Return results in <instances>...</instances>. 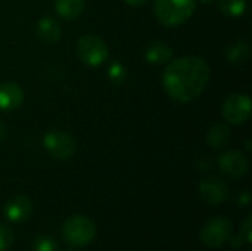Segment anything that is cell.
<instances>
[{"instance_id":"6da1fadb","label":"cell","mask_w":252,"mask_h":251,"mask_svg":"<svg viewBox=\"0 0 252 251\" xmlns=\"http://www.w3.org/2000/svg\"><path fill=\"white\" fill-rule=\"evenodd\" d=\"M211 70L201 56H183L173 59L162 77V84L168 96L180 104L195 101L205 90Z\"/></svg>"},{"instance_id":"7a4b0ae2","label":"cell","mask_w":252,"mask_h":251,"mask_svg":"<svg viewBox=\"0 0 252 251\" xmlns=\"http://www.w3.org/2000/svg\"><path fill=\"white\" fill-rule=\"evenodd\" d=\"M195 9L196 0H154V13L167 27H177L186 22Z\"/></svg>"},{"instance_id":"3957f363","label":"cell","mask_w":252,"mask_h":251,"mask_svg":"<svg viewBox=\"0 0 252 251\" xmlns=\"http://www.w3.org/2000/svg\"><path fill=\"white\" fill-rule=\"evenodd\" d=\"M62 234L65 241L72 247H84L90 244L96 235V226L94 223L81 215L71 216L65 220Z\"/></svg>"},{"instance_id":"277c9868","label":"cell","mask_w":252,"mask_h":251,"mask_svg":"<svg viewBox=\"0 0 252 251\" xmlns=\"http://www.w3.org/2000/svg\"><path fill=\"white\" fill-rule=\"evenodd\" d=\"M75 53L83 64L89 67H99L108 59L109 49L108 44L100 37L93 34H86L77 40Z\"/></svg>"},{"instance_id":"5b68a950","label":"cell","mask_w":252,"mask_h":251,"mask_svg":"<svg viewBox=\"0 0 252 251\" xmlns=\"http://www.w3.org/2000/svg\"><path fill=\"white\" fill-rule=\"evenodd\" d=\"M43 145L46 151L56 160H68L77 149L75 139L59 129H50L43 136Z\"/></svg>"},{"instance_id":"8992f818","label":"cell","mask_w":252,"mask_h":251,"mask_svg":"<svg viewBox=\"0 0 252 251\" xmlns=\"http://www.w3.org/2000/svg\"><path fill=\"white\" fill-rule=\"evenodd\" d=\"M221 112L229 124H244L252 112L251 98L247 93H233L224 101Z\"/></svg>"},{"instance_id":"52a82bcc","label":"cell","mask_w":252,"mask_h":251,"mask_svg":"<svg viewBox=\"0 0 252 251\" xmlns=\"http://www.w3.org/2000/svg\"><path fill=\"white\" fill-rule=\"evenodd\" d=\"M232 235V223L227 217L217 216L210 219L201 231L202 243L210 249L221 247Z\"/></svg>"},{"instance_id":"ba28073f","label":"cell","mask_w":252,"mask_h":251,"mask_svg":"<svg viewBox=\"0 0 252 251\" xmlns=\"http://www.w3.org/2000/svg\"><path fill=\"white\" fill-rule=\"evenodd\" d=\"M219 167L223 173L232 176V178H241L248 173L250 170V161L248 158L236 149L224 151L219 157Z\"/></svg>"},{"instance_id":"9c48e42d","label":"cell","mask_w":252,"mask_h":251,"mask_svg":"<svg viewBox=\"0 0 252 251\" xmlns=\"http://www.w3.org/2000/svg\"><path fill=\"white\" fill-rule=\"evenodd\" d=\"M199 194L207 204H221L229 197V186L223 179L210 176L201 182Z\"/></svg>"},{"instance_id":"30bf717a","label":"cell","mask_w":252,"mask_h":251,"mask_svg":"<svg viewBox=\"0 0 252 251\" xmlns=\"http://www.w3.org/2000/svg\"><path fill=\"white\" fill-rule=\"evenodd\" d=\"M31 210V201L25 195H15L4 204V216L13 223L24 222L27 217H30Z\"/></svg>"},{"instance_id":"8fae6325","label":"cell","mask_w":252,"mask_h":251,"mask_svg":"<svg viewBox=\"0 0 252 251\" xmlns=\"http://www.w3.org/2000/svg\"><path fill=\"white\" fill-rule=\"evenodd\" d=\"M24 102V90L12 81L0 83V111H13Z\"/></svg>"},{"instance_id":"7c38bea8","label":"cell","mask_w":252,"mask_h":251,"mask_svg":"<svg viewBox=\"0 0 252 251\" xmlns=\"http://www.w3.org/2000/svg\"><path fill=\"white\" fill-rule=\"evenodd\" d=\"M61 34H62L61 24L55 18L43 16L37 22V36L41 41H44L47 44H53V43L59 41Z\"/></svg>"},{"instance_id":"4fadbf2b","label":"cell","mask_w":252,"mask_h":251,"mask_svg":"<svg viewBox=\"0 0 252 251\" xmlns=\"http://www.w3.org/2000/svg\"><path fill=\"white\" fill-rule=\"evenodd\" d=\"M173 58V49L164 43V41H151L146 44L145 47V59L149 64L158 65V64H165L168 61H171Z\"/></svg>"},{"instance_id":"5bb4252c","label":"cell","mask_w":252,"mask_h":251,"mask_svg":"<svg viewBox=\"0 0 252 251\" xmlns=\"http://www.w3.org/2000/svg\"><path fill=\"white\" fill-rule=\"evenodd\" d=\"M232 141V133L227 124L224 123H214L208 133H207V143L210 148L219 151L226 148Z\"/></svg>"},{"instance_id":"9a60e30c","label":"cell","mask_w":252,"mask_h":251,"mask_svg":"<svg viewBox=\"0 0 252 251\" xmlns=\"http://www.w3.org/2000/svg\"><path fill=\"white\" fill-rule=\"evenodd\" d=\"M84 0H55V9L63 19H75L84 10Z\"/></svg>"},{"instance_id":"2e32d148","label":"cell","mask_w":252,"mask_h":251,"mask_svg":"<svg viewBox=\"0 0 252 251\" xmlns=\"http://www.w3.org/2000/svg\"><path fill=\"white\" fill-rule=\"evenodd\" d=\"M250 58V46L245 41H236L227 49V59L235 65H242Z\"/></svg>"},{"instance_id":"e0dca14e","label":"cell","mask_w":252,"mask_h":251,"mask_svg":"<svg viewBox=\"0 0 252 251\" xmlns=\"http://www.w3.org/2000/svg\"><path fill=\"white\" fill-rule=\"evenodd\" d=\"M217 6L227 16H241L247 10V0H217Z\"/></svg>"},{"instance_id":"ac0fdd59","label":"cell","mask_w":252,"mask_h":251,"mask_svg":"<svg viewBox=\"0 0 252 251\" xmlns=\"http://www.w3.org/2000/svg\"><path fill=\"white\" fill-rule=\"evenodd\" d=\"M106 77L108 80L115 84V86H120V84H124L127 81V77H128V72H127V68L118 62V61H112L108 67V71H106Z\"/></svg>"},{"instance_id":"d6986e66","label":"cell","mask_w":252,"mask_h":251,"mask_svg":"<svg viewBox=\"0 0 252 251\" xmlns=\"http://www.w3.org/2000/svg\"><path fill=\"white\" fill-rule=\"evenodd\" d=\"M34 251H58V243L49 235H40L32 243Z\"/></svg>"},{"instance_id":"ffe728a7","label":"cell","mask_w":252,"mask_h":251,"mask_svg":"<svg viewBox=\"0 0 252 251\" xmlns=\"http://www.w3.org/2000/svg\"><path fill=\"white\" fill-rule=\"evenodd\" d=\"M13 240H15L13 231H12L7 225L0 223V251H4L7 250V249H10L12 244H13Z\"/></svg>"},{"instance_id":"44dd1931","label":"cell","mask_w":252,"mask_h":251,"mask_svg":"<svg viewBox=\"0 0 252 251\" xmlns=\"http://www.w3.org/2000/svg\"><path fill=\"white\" fill-rule=\"evenodd\" d=\"M241 238H242V241H244V244H247V246H250L252 243V217L251 216H247V219L244 220V223L241 225V231H239V234H238Z\"/></svg>"},{"instance_id":"7402d4cb","label":"cell","mask_w":252,"mask_h":251,"mask_svg":"<svg viewBox=\"0 0 252 251\" xmlns=\"http://www.w3.org/2000/svg\"><path fill=\"white\" fill-rule=\"evenodd\" d=\"M250 201H251V197H250V192H248V191H244V192H241V194H239V204H242V206H248V204H250Z\"/></svg>"},{"instance_id":"603a6c76","label":"cell","mask_w":252,"mask_h":251,"mask_svg":"<svg viewBox=\"0 0 252 251\" xmlns=\"http://www.w3.org/2000/svg\"><path fill=\"white\" fill-rule=\"evenodd\" d=\"M128 6H133V7H139V6H143L148 0H124Z\"/></svg>"},{"instance_id":"cb8c5ba5","label":"cell","mask_w":252,"mask_h":251,"mask_svg":"<svg viewBox=\"0 0 252 251\" xmlns=\"http://www.w3.org/2000/svg\"><path fill=\"white\" fill-rule=\"evenodd\" d=\"M242 244H244V241H242V238H241L239 235H236V237L232 238V246H233V249H239Z\"/></svg>"},{"instance_id":"d4e9b609","label":"cell","mask_w":252,"mask_h":251,"mask_svg":"<svg viewBox=\"0 0 252 251\" xmlns=\"http://www.w3.org/2000/svg\"><path fill=\"white\" fill-rule=\"evenodd\" d=\"M6 136V126L0 121V141Z\"/></svg>"},{"instance_id":"484cf974","label":"cell","mask_w":252,"mask_h":251,"mask_svg":"<svg viewBox=\"0 0 252 251\" xmlns=\"http://www.w3.org/2000/svg\"><path fill=\"white\" fill-rule=\"evenodd\" d=\"M199 1H201V3H204V4H211L214 0H199Z\"/></svg>"},{"instance_id":"4316f807","label":"cell","mask_w":252,"mask_h":251,"mask_svg":"<svg viewBox=\"0 0 252 251\" xmlns=\"http://www.w3.org/2000/svg\"><path fill=\"white\" fill-rule=\"evenodd\" d=\"M68 251H71V250H68Z\"/></svg>"}]
</instances>
